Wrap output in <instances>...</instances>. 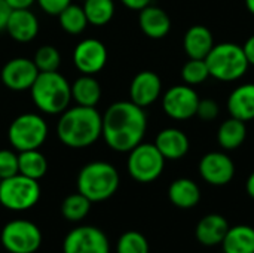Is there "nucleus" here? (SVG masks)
Returning a JSON list of instances; mask_svg holds the SVG:
<instances>
[{
  "instance_id": "obj_1",
  "label": "nucleus",
  "mask_w": 254,
  "mask_h": 253,
  "mask_svg": "<svg viewBox=\"0 0 254 253\" xmlns=\"http://www.w3.org/2000/svg\"><path fill=\"white\" fill-rule=\"evenodd\" d=\"M147 115L143 107L129 101L113 103L103 115L101 137L116 152H129L143 142Z\"/></svg>"
},
{
  "instance_id": "obj_2",
  "label": "nucleus",
  "mask_w": 254,
  "mask_h": 253,
  "mask_svg": "<svg viewBox=\"0 0 254 253\" xmlns=\"http://www.w3.org/2000/svg\"><path fill=\"white\" fill-rule=\"evenodd\" d=\"M103 116L95 107H67L58 121L57 136L63 145L71 149H82L94 145L101 137Z\"/></svg>"
},
{
  "instance_id": "obj_3",
  "label": "nucleus",
  "mask_w": 254,
  "mask_h": 253,
  "mask_svg": "<svg viewBox=\"0 0 254 253\" xmlns=\"http://www.w3.org/2000/svg\"><path fill=\"white\" fill-rule=\"evenodd\" d=\"M36 107L48 115L63 113L71 101V85L57 72H39L30 88Z\"/></svg>"
},
{
  "instance_id": "obj_4",
  "label": "nucleus",
  "mask_w": 254,
  "mask_h": 253,
  "mask_svg": "<svg viewBox=\"0 0 254 253\" xmlns=\"http://www.w3.org/2000/svg\"><path fill=\"white\" fill-rule=\"evenodd\" d=\"M121 183L115 166L106 161H92L82 167L77 174V192L85 195L91 203H101L112 198Z\"/></svg>"
},
{
  "instance_id": "obj_5",
  "label": "nucleus",
  "mask_w": 254,
  "mask_h": 253,
  "mask_svg": "<svg viewBox=\"0 0 254 253\" xmlns=\"http://www.w3.org/2000/svg\"><path fill=\"white\" fill-rule=\"evenodd\" d=\"M205 63L210 72V76L220 82H234L241 79L250 64L246 58L243 46L223 42L213 46V49L205 57Z\"/></svg>"
},
{
  "instance_id": "obj_6",
  "label": "nucleus",
  "mask_w": 254,
  "mask_h": 253,
  "mask_svg": "<svg viewBox=\"0 0 254 253\" xmlns=\"http://www.w3.org/2000/svg\"><path fill=\"white\" fill-rule=\"evenodd\" d=\"M40 200L39 180L15 174L0 182V204L12 212H24L34 207Z\"/></svg>"
},
{
  "instance_id": "obj_7",
  "label": "nucleus",
  "mask_w": 254,
  "mask_h": 253,
  "mask_svg": "<svg viewBox=\"0 0 254 253\" xmlns=\"http://www.w3.org/2000/svg\"><path fill=\"white\" fill-rule=\"evenodd\" d=\"M48 137V124L37 113H22L16 116L7 130V139L18 152L39 149Z\"/></svg>"
},
{
  "instance_id": "obj_8",
  "label": "nucleus",
  "mask_w": 254,
  "mask_h": 253,
  "mask_svg": "<svg viewBox=\"0 0 254 253\" xmlns=\"http://www.w3.org/2000/svg\"><path fill=\"white\" fill-rule=\"evenodd\" d=\"M127 169L129 176L140 183L155 182L164 171L165 158L155 143H140L128 152Z\"/></svg>"
},
{
  "instance_id": "obj_9",
  "label": "nucleus",
  "mask_w": 254,
  "mask_h": 253,
  "mask_svg": "<svg viewBox=\"0 0 254 253\" xmlns=\"http://www.w3.org/2000/svg\"><path fill=\"white\" fill-rule=\"evenodd\" d=\"M42 233L39 227L28 219L9 221L0 234V242L9 253H36L42 246Z\"/></svg>"
},
{
  "instance_id": "obj_10",
  "label": "nucleus",
  "mask_w": 254,
  "mask_h": 253,
  "mask_svg": "<svg viewBox=\"0 0 254 253\" xmlns=\"http://www.w3.org/2000/svg\"><path fill=\"white\" fill-rule=\"evenodd\" d=\"M63 253H110V243L100 228L80 225L64 237Z\"/></svg>"
},
{
  "instance_id": "obj_11",
  "label": "nucleus",
  "mask_w": 254,
  "mask_h": 253,
  "mask_svg": "<svg viewBox=\"0 0 254 253\" xmlns=\"http://www.w3.org/2000/svg\"><path fill=\"white\" fill-rule=\"evenodd\" d=\"M199 95L190 85H174L162 95L164 112L176 121H186L196 116Z\"/></svg>"
},
{
  "instance_id": "obj_12",
  "label": "nucleus",
  "mask_w": 254,
  "mask_h": 253,
  "mask_svg": "<svg viewBox=\"0 0 254 253\" xmlns=\"http://www.w3.org/2000/svg\"><path fill=\"white\" fill-rule=\"evenodd\" d=\"M198 170L202 180L208 185L225 186L231 183L235 176V163L228 154L213 151L201 158Z\"/></svg>"
},
{
  "instance_id": "obj_13",
  "label": "nucleus",
  "mask_w": 254,
  "mask_h": 253,
  "mask_svg": "<svg viewBox=\"0 0 254 253\" xmlns=\"http://www.w3.org/2000/svg\"><path fill=\"white\" fill-rule=\"evenodd\" d=\"M107 48L98 39H83L73 51V63L83 75H95L107 64Z\"/></svg>"
},
{
  "instance_id": "obj_14",
  "label": "nucleus",
  "mask_w": 254,
  "mask_h": 253,
  "mask_svg": "<svg viewBox=\"0 0 254 253\" xmlns=\"http://www.w3.org/2000/svg\"><path fill=\"white\" fill-rule=\"evenodd\" d=\"M39 70L33 60L16 57L9 60L1 69V82L6 88L12 91H25L30 89L34 84Z\"/></svg>"
},
{
  "instance_id": "obj_15",
  "label": "nucleus",
  "mask_w": 254,
  "mask_h": 253,
  "mask_svg": "<svg viewBox=\"0 0 254 253\" xmlns=\"http://www.w3.org/2000/svg\"><path fill=\"white\" fill-rule=\"evenodd\" d=\"M162 92V81L158 73L152 70H143L137 73L129 85V100L140 106L147 107L153 104Z\"/></svg>"
},
{
  "instance_id": "obj_16",
  "label": "nucleus",
  "mask_w": 254,
  "mask_h": 253,
  "mask_svg": "<svg viewBox=\"0 0 254 253\" xmlns=\"http://www.w3.org/2000/svg\"><path fill=\"white\" fill-rule=\"evenodd\" d=\"M155 146L162 154L165 160L177 161L188 155L190 142L186 133H183L179 128H164L158 133L155 139Z\"/></svg>"
},
{
  "instance_id": "obj_17",
  "label": "nucleus",
  "mask_w": 254,
  "mask_h": 253,
  "mask_svg": "<svg viewBox=\"0 0 254 253\" xmlns=\"http://www.w3.org/2000/svg\"><path fill=\"white\" fill-rule=\"evenodd\" d=\"M4 30L13 40L27 43L37 36L39 19L30 9H15L10 10Z\"/></svg>"
},
{
  "instance_id": "obj_18",
  "label": "nucleus",
  "mask_w": 254,
  "mask_h": 253,
  "mask_svg": "<svg viewBox=\"0 0 254 253\" xmlns=\"http://www.w3.org/2000/svg\"><path fill=\"white\" fill-rule=\"evenodd\" d=\"M229 230V222L225 216L219 213H210L199 219L195 228L196 240L207 248H214L222 245L226 233Z\"/></svg>"
},
{
  "instance_id": "obj_19",
  "label": "nucleus",
  "mask_w": 254,
  "mask_h": 253,
  "mask_svg": "<svg viewBox=\"0 0 254 253\" xmlns=\"http://www.w3.org/2000/svg\"><path fill=\"white\" fill-rule=\"evenodd\" d=\"M138 12V25L147 37L158 40L170 33L171 18L164 9L149 4Z\"/></svg>"
},
{
  "instance_id": "obj_20",
  "label": "nucleus",
  "mask_w": 254,
  "mask_h": 253,
  "mask_svg": "<svg viewBox=\"0 0 254 253\" xmlns=\"http://www.w3.org/2000/svg\"><path fill=\"white\" fill-rule=\"evenodd\" d=\"M214 46L213 33L208 27L202 24H195L188 28L183 37V49L189 58L195 60H205L208 52Z\"/></svg>"
},
{
  "instance_id": "obj_21",
  "label": "nucleus",
  "mask_w": 254,
  "mask_h": 253,
  "mask_svg": "<svg viewBox=\"0 0 254 253\" xmlns=\"http://www.w3.org/2000/svg\"><path fill=\"white\" fill-rule=\"evenodd\" d=\"M226 109L232 118L249 122L254 119V84L237 86L228 97Z\"/></svg>"
},
{
  "instance_id": "obj_22",
  "label": "nucleus",
  "mask_w": 254,
  "mask_h": 253,
  "mask_svg": "<svg viewBox=\"0 0 254 253\" xmlns=\"http://www.w3.org/2000/svg\"><path fill=\"white\" fill-rule=\"evenodd\" d=\"M168 200L177 209H193L201 201V189L195 180L179 177L168 186Z\"/></svg>"
},
{
  "instance_id": "obj_23",
  "label": "nucleus",
  "mask_w": 254,
  "mask_h": 253,
  "mask_svg": "<svg viewBox=\"0 0 254 253\" xmlns=\"http://www.w3.org/2000/svg\"><path fill=\"white\" fill-rule=\"evenodd\" d=\"M220 246L223 253H254V228L250 225L229 227Z\"/></svg>"
},
{
  "instance_id": "obj_24",
  "label": "nucleus",
  "mask_w": 254,
  "mask_h": 253,
  "mask_svg": "<svg viewBox=\"0 0 254 253\" xmlns=\"http://www.w3.org/2000/svg\"><path fill=\"white\" fill-rule=\"evenodd\" d=\"M247 139V125L237 118L225 119L217 130V143L225 151H235Z\"/></svg>"
},
{
  "instance_id": "obj_25",
  "label": "nucleus",
  "mask_w": 254,
  "mask_h": 253,
  "mask_svg": "<svg viewBox=\"0 0 254 253\" xmlns=\"http://www.w3.org/2000/svg\"><path fill=\"white\" fill-rule=\"evenodd\" d=\"M71 98L79 106L95 107L101 100V86L94 75H82L71 85Z\"/></svg>"
},
{
  "instance_id": "obj_26",
  "label": "nucleus",
  "mask_w": 254,
  "mask_h": 253,
  "mask_svg": "<svg viewBox=\"0 0 254 253\" xmlns=\"http://www.w3.org/2000/svg\"><path fill=\"white\" fill-rule=\"evenodd\" d=\"M18 171L22 176L39 180L48 171V160L39 149L19 152L18 154Z\"/></svg>"
},
{
  "instance_id": "obj_27",
  "label": "nucleus",
  "mask_w": 254,
  "mask_h": 253,
  "mask_svg": "<svg viewBox=\"0 0 254 253\" xmlns=\"http://www.w3.org/2000/svg\"><path fill=\"white\" fill-rule=\"evenodd\" d=\"M82 7L86 15L88 24L97 27L106 25L115 15L113 0H85Z\"/></svg>"
},
{
  "instance_id": "obj_28",
  "label": "nucleus",
  "mask_w": 254,
  "mask_h": 253,
  "mask_svg": "<svg viewBox=\"0 0 254 253\" xmlns=\"http://www.w3.org/2000/svg\"><path fill=\"white\" fill-rule=\"evenodd\" d=\"M91 204L92 203L85 195H82L80 192H74L64 198L61 204V213L68 222H80L88 216Z\"/></svg>"
},
{
  "instance_id": "obj_29",
  "label": "nucleus",
  "mask_w": 254,
  "mask_h": 253,
  "mask_svg": "<svg viewBox=\"0 0 254 253\" xmlns=\"http://www.w3.org/2000/svg\"><path fill=\"white\" fill-rule=\"evenodd\" d=\"M58 18H60L61 28L68 34H80L88 25V19L83 12V7L74 3H70L67 7H64L58 13Z\"/></svg>"
},
{
  "instance_id": "obj_30",
  "label": "nucleus",
  "mask_w": 254,
  "mask_h": 253,
  "mask_svg": "<svg viewBox=\"0 0 254 253\" xmlns=\"http://www.w3.org/2000/svg\"><path fill=\"white\" fill-rule=\"evenodd\" d=\"M149 242L147 239L138 231H127L124 233L118 243L116 253H149Z\"/></svg>"
},
{
  "instance_id": "obj_31",
  "label": "nucleus",
  "mask_w": 254,
  "mask_h": 253,
  "mask_svg": "<svg viewBox=\"0 0 254 253\" xmlns=\"http://www.w3.org/2000/svg\"><path fill=\"white\" fill-rule=\"evenodd\" d=\"M210 78V72L207 67L205 60H195L189 58V61L185 63L182 67V79L185 81L186 85H199L204 84Z\"/></svg>"
},
{
  "instance_id": "obj_32",
  "label": "nucleus",
  "mask_w": 254,
  "mask_h": 253,
  "mask_svg": "<svg viewBox=\"0 0 254 253\" xmlns=\"http://www.w3.org/2000/svg\"><path fill=\"white\" fill-rule=\"evenodd\" d=\"M33 61L39 72H57L61 66V55L55 46L43 45L36 51Z\"/></svg>"
},
{
  "instance_id": "obj_33",
  "label": "nucleus",
  "mask_w": 254,
  "mask_h": 253,
  "mask_svg": "<svg viewBox=\"0 0 254 253\" xmlns=\"http://www.w3.org/2000/svg\"><path fill=\"white\" fill-rule=\"evenodd\" d=\"M18 155L9 149L0 151V177L7 179L18 174Z\"/></svg>"
},
{
  "instance_id": "obj_34",
  "label": "nucleus",
  "mask_w": 254,
  "mask_h": 253,
  "mask_svg": "<svg viewBox=\"0 0 254 253\" xmlns=\"http://www.w3.org/2000/svg\"><path fill=\"white\" fill-rule=\"evenodd\" d=\"M219 113H220V107L216 100H213V98H201L199 100L198 109H196V116L201 121L211 122V121L217 119Z\"/></svg>"
},
{
  "instance_id": "obj_35",
  "label": "nucleus",
  "mask_w": 254,
  "mask_h": 253,
  "mask_svg": "<svg viewBox=\"0 0 254 253\" xmlns=\"http://www.w3.org/2000/svg\"><path fill=\"white\" fill-rule=\"evenodd\" d=\"M36 1L43 12L54 16H58V13L71 3V0H36Z\"/></svg>"
},
{
  "instance_id": "obj_36",
  "label": "nucleus",
  "mask_w": 254,
  "mask_h": 253,
  "mask_svg": "<svg viewBox=\"0 0 254 253\" xmlns=\"http://www.w3.org/2000/svg\"><path fill=\"white\" fill-rule=\"evenodd\" d=\"M243 51H244V54H246V58H247L249 64H250V66H254V34H252V36L246 40V43H244V46H243Z\"/></svg>"
},
{
  "instance_id": "obj_37",
  "label": "nucleus",
  "mask_w": 254,
  "mask_h": 253,
  "mask_svg": "<svg viewBox=\"0 0 254 253\" xmlns=\"http://www.w3.org/2000/svg\"><path fill=\"white\" fill-rule=\"evenodd\" d=\"M124 6L132 10H141L143 7L152 4V0H121Z\"/></svg>"
},
{
  "instance_id": "obj_38",
  "label": "nucleus",
  "mask_w": 254,
  "mask_h": 253,
  "mask_svg": "<svg viewBox=\"0 0 254 253\" xmlns=\"http://www.w3.org/2000/svg\"><path fill=\"white\" fill-rule=\"evenodd\" d=\"M10 10L12 9L7 6V3L4 0H0V31L6 28V22L10 15Z\"/></svg>"
},
{
  "instance_id": "obj_39",
  "label": "nucleus",
  "mask_w": 254,
  "mask_h": 253,
  "mask_svg": "<svg viewBox=\"0 0 254 253\" xmlns=\"http://www.w3.org/2000/svg\"><path fill=\"white\" fill-rule=\"evenodd\" d=\"M7 6L15 10V9H30L36 0H4Z\"/></svg>"
},
{
  "instance_id": "obj_40",
  "label": "nucleus",
  "mask_w": 254,
  "mask_h": 253,
  "mask_svg": "<svg viewBox=\"0 0 254 253\" xmlns=\"http://www.w3.org/2000/svg\"><path fill=\"white\" fill-rule=\"evenodd\" d=\"M246 191H247L249 197L254 200V171L249 176V179L246 182Z\"/></svg>"
},
{
  "instance_id": "obj_41",
  "label": "nucleus",
  "mask_w": 254,
  "mask_h": 253,
  "mask_svg": "<svg viewBox=\"0 0 254 253\" xmlns=\"http://www.w3.org/2000/svg\"><path fill=\"white\" fill-rule=\"evenodd\" d=\"M246 1V7H247V10L254 15V0H244Z\"/></svg>"
},
{
  "instance_id": "obj_42",
  "label": "nucleus",
  "mask_w": 254,
  "mask_h": 253,
  "mask_svg": "<svg viewBox=\"0 0 254 253\" xmlns=\"http://www.w3.org/2000/svg\"><path fill=\"white\" fill-rule=\"evenodd\" d=\"M0 182H1V177H0Z\"/></svg>"
}]
</instances>
